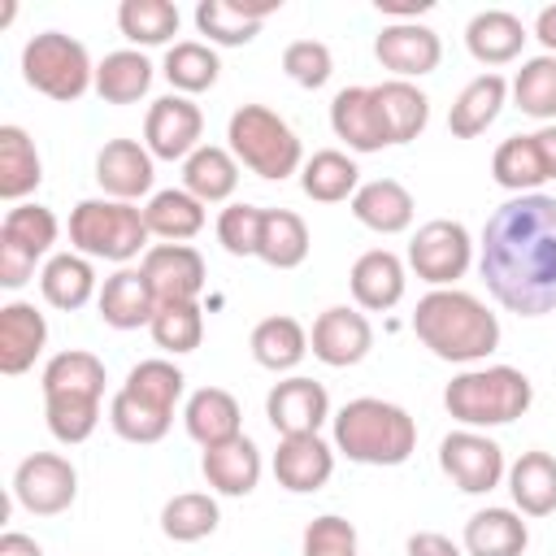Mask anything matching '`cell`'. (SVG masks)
I'll use <instances>...</instances> for the list:
<instances>
[{"label":"cell","mask_w":556,"mask_h":556,"mask_svg":"<svg viewBox=\"0 0 556 556\" xmlns=\"http://www.w3.org/2000/svg\"><path fill=\"white\" fill-rule=\"evenodd\" d=\"M478 274L491 300L517 317L556 308V195L530 191L504 200L478 243Z\"/></svg>","instance_id":"obj_1"},{"label":"cell","mask_w":556,"mask_h":556,"mask_svg":"<svg viewBox=\"0 0 556 556\" xmlns=\"http://www.w3.org/2000/svg\"><path fill=\"white\" fill-rule=\"evenodd\" d=\"M413 334L447 365H478L500 348V317L460 287H434L413 308Z\"/></svg>","instance_id":"obj_2"},{"label":"cell","mask_w":556,"mask_h":556,"mask_svg":"<svg viewBox=\"0 0 556 556\" xmlns=\"http://www.w3.org/2000/svg\"><path fill=\"white\" fill-rule=\"evenodd\" d=\"M182 391H187V378L174 361H165V356L139 361L109 404L113 434L126 443H161L174 426V408H178Z\"/></svg>","instance_id":"obj_3"},{"label":"cell","mask_w":556,"mask_h":556,"mask_svg":"<svg viewBox=\"0 0 556 556\" xmlns=\"http://www.w3.org/2000/svg\"><path fill=\"white\" fill-rule=\"evenodd\" d=\"M330 426H334V452H343L356 465H404L417 447V421L408 417V408L378 395L348 400L330 417Z\"/></svg>","instance_id":"obj_4"},{"label":"cell","mask_w":556,"mask_h":556,"mask_svg":"<svg viewBox=\"0 0 556 556\" xmlns=\"http://www.w3.org/2000/svg\"><path fill=\"white\" fill-rule=\"evenodd\" d=\"M534 400V387L513 365H469L443 387V408L465 430H491L517 421Z\"/></svg>","instance_id":"obj_5"},{"label":"cell","mask_w":556,"mask_h":556,"mask_svg":"<svg viewBox=\"0 0 556 556\" xmlns=\"http://www.w3.org/2000/svg\"><path fill=\"white\" fill-rule=\"evenodd\" d=\"M148 222H143V208L139 204H126V200H78L70 208V248L83 252L87 261H113V265H126V261H143V252L152 248L148 243Z\"/></svg>","instance_id":"obj_6"},{"label":"cell","mask_w":556,"mask_h":556,"mask_svg":"<svg viewBox=\"0 0 556 556\" xmlns=\"http://www.w3.org/2000/svg\"><path fill=\"white\" fill-rule=\"evenodd\" d=\"M226 139H230V152L239 165H248L256 178H269V182H282L291 174L304 169V148H300V135L265 104H239L230 113V126H226Z\"/></svg>","instance_id":"obj_7"},{"label":"cell","mask_w":556,"mask_h":556,"mask_svg":"<svg viewBox=\"0 0 556 556\" xmlns=\"http://www.w3.org/2000/svg\"><path fill=\"white\" fill-rule=\"evenodd\" d=\"M22 78L39 96H48L56 104H74L87 96V87H96V65L74 35L43 30L35 39H26V48H22Z\"/></svg>","instance_id":"obj_8"},{"label":"cell","mask_w":556,"mask_h":556,"mask_svg":"<svg viewBox=\"0 0 556 556\" xmlns=\"http://www.w3.org/2000/svg\"><path fill=\"white\" fill-rule=\"evenodd\" d=\"M56 213L43 204H13L0 222V287L17 291L30 282L35 261L56 243Z\"/></svg>","instance_id":"obj_9"},{"label":"cell","mask_w":556,"mask_h":556,"mask_svg":"<svg viewBox=\"0 0 556 556\" xmlns=\"http://www.w3.org/2000/svg\"><path fill=\"white\" fill-rule=\"evenodd\" d=\"M473 265V239L460 222L452 217H434L426 226H417L413 243H408V269L434 287H456Z\"/></svg>","instance_id":"obj_10"},{"label":"cell","mask_w":556,"mask_h":556,"mask_svg":"<svg viewBox=\"0 0 556 556\" xmlns=\"http://www.w3.org/2000/svg\"><path fill=\"white\" fill-rule=\"evenodd\" d=\"M439 469L452 478L456 491L465 495H486L504 482L508 465H504V447L495 439H486L482 430H452L439 443Z\"/></svg>","instance_id":"obj_11"},{"label":"cell","mask_w":556,"mask_h":556,"mask_svg":"<svg viewBox=\"0 0 556 556\" xmlns=\"http://www.w3.org/2000/svg\"><path fill=\"white\" fill-rule=\"evenodd\" d=\"M78 495V469L56 452H30L13 469V500L35 517H56Z\"/></svg>","instance_id":"obj_12"},{"label":"cell","mask_w":556,"mask_h":556,"mask_svg":"<svg viewBox=\"0 0 556 556\" xmlns=\"http://www.w3.org/2000/svg\"><path fill=\"white\" fill-rule=\"evenodd\" d=\"M200 135H204V113H200V104H191V96L169 91L148 104L143 148L156 161H187L200 148Z\"/></svg>","instance_id":"obj_13"},{"label":"cell","mask_w":556,"mask_h":556,"mask_svg":"<svg viewBox=\"0 0 556 556\" xmlns=\"http://www.w3.org/2000/svg\"><path fill=\"white\" fill-rule=\"evenodd\" d=\"M156 304H191L204 291V256L191 243H152L139 261Z\"/></svg>","instance_id":"obj_14"},{"label":"cell","mask_w":556,"mask_h":556,"mask_svg":"<svg viewBox=\"0 0 556 556\" xmlns=\"http://www.w3.org/2000/svg\"><path fill=\"white\" fill-rule=\"evenodd\" d=\"M308 348L321 365L330 369H348V365H361L374 348V326L361 308H348V304H334L326 313H317L313 321V334H308Z\"/></svg>","instance_id":"obj_15"},{"label":"cell","mask_w":556,"mask_h":556,"mask_svg":"<svg viewBox=\"0 0 556 556\" xmlns=\"http://www.w3.org/2000/svg\"><path fill=\"white\" fill-rule=\"evenodd\" d=\"M265 417H269V426L282 439L287 434H317L330 421V395H326L321 382H313L304 374H291V378H282V382L269 387Z\"/></svg>","instance_id":"obj_16"},{"label":"cell","mask_w":556,"mask_h":556,"mask_svg":"<svg viewBox=\"0 0 556 556\" xmlns=\"http://www.w3.org/2000/svg\"><path fill=\"white\" fill-rule=\"evenodd\" d=\"M374 56H378L382 70H391V78L413 83V78L439 70L443 43H439V35H434L430 26H421V22H387V26L378 30V39H374Z\"/></svg>","instance_id":"obj_17"},{"label":"cell","mask_w":556,"mask_h":556,"mask_svg":"<svg viewBox=\"0 0 556 556\" xmlns=\"http://www.w3.org/2000/svg\"><path fill=\"white\" fill-rule=\"evenodd\" d=\"M156 156L139 143V139H109L100 152H96V182L109 200H126L135 204L139 195L152 191V178H156Z\"/></svg>","instance_id":"obj_18"},{"label":"cell","mask_w":556,"mask_h":556,"mask_svg":"<svg viewBox=\"0 0 556 556\" xmlns=\"http://www.w3.org/2000/svg\"><path fill=\"white\" fill-rule=\"evenodd\" d=\"M334 473V447L321 434H287L274 452V478L291 495H313Z\"/></svg>","instance_id":"obj_19"},{"label":"cell","mask_w":556,"mask_h":556,"mask_svg":"<svg viewBox=\"0 0 556 556\" xmlns=\"http://www.w3.org/2000/svg\"><path fill=\"white\" fill-rule=\"evenodd\" d=\"M348 287H352V300L356 308L365 313H387L404 300V287H408V274H404V261L387 248H369L356 256L352 274H348Z\"/></svg>","instance_id":"obj_20"},{"label":"cell","mask_w":556,"mask_h":556,"mask_svg":"<svg viewBox=\"0 0 556 556\" xmlns=\"http://www.w3.org/2000/svg\"><path fill=\"white\" fill-rule=\"evenodd\" d=\"M96 308H100V321L113 326V330H139V326H152L156 317V295L143 278V269L135 265H122L117 274L104 278L100 295H96Z\"/></svg>","instance_id":"obj_21"},{"label":"cell","mask_w":556,"mask_h":556,"mask_svg":"<svg viewBox=\"0 0 556 556\" xmlns=\"http://www.w3.org/2000/svg\"><path fill=\"white\" fill-rule=\"evenodd\" d=\"M330 130L352 148V152H382L391 148L374 87H343L330 100Z\"/></svg>","instance_id":"obj_22"},{"label":"cell","mask_w":556,"mask_h":556,"mask_svg":"<svg viewBox=\"0 0 556 556\" xmlns=\"http://www.w3.org/2000/svg\"><path fill=\"white\" fill-rule=\"evenodd\" d=\"M48 343V321L35 304L26 300H9L0 308V374L17 378L35 365V356Z\"/></svg>","instance_id":"obj_23"},{"label":"cell","mask_w":556,"mask_h":556,"mask_svg":"<svg viewBox=\"0 0 556 556\" xmlns=\"http://www.w3.org/2000/svg\"><path fill=\"white\" fill-rule=\"evenodd\" d=\"M413 213H417L413 191L404 182H395V178H369L352 195V217L365 230H374V235H400V230H408L413 226Z\"/></svg>","instance_id":"obj_24"},{"label":"cell","mask_w":556,"mask_h":556,"mask_svg":"<svg viewBox=\"0 0 556 556\" xmlns=\"http://www.w3.org/2000/svg\"><path fill=\"white\" fill-rule=\"evenodd\" d=\"M282 0H261V4H235V0H200L195 4V30L208 35L217 48H243L256 39L261 22L278 9Z\"/></svg>","instance_id":"obj_25"},{"label":"cell","mask_w":556,"mask_h":556,"mask_svg":"<svg viewBox=\"0 0 556 556\" xmlns=\"http://www.w3.org/2000/svg\"><path fill=\"white\" fill-rule=\"evenodd\" d=\"M200 469H204V482H208L217 495H235V500H239V495H252L256 482H261V447H256L248 434L226 439V443H217V447H204Z\"/></svg>","instance_id":"obj_26"},{"label":"cell","mask_w":556,"mask_h":556,"mask_svg":"<svg viewBox=\"0 0 556 556\" xmlns=\"http://www.w3.org/2000/svg\"><path fill=\"white\" fill-rule=\"evenodd\" d=\"M526 39L530 35H526L521 17L508 13V9H482L465 26V48H469V56L478 65H508V61H517Z\"/></svg>","instance_id":"obj_27"},{"label":"cell","mask_w":556,"mask_h":556,"mask_svg":"<svg viewBox=\"0 0 556 556\" xmlns=\"http://www.w3.org/2000/svg\"><path fill=\"white\" fill-rule=\"evenodd\" d=\"M182 426H187V434H191L200 447H217V443L243 434V413H239V400H235L230 391H222V387H200V391L187 395Z\"/></svg>","instance_id":"obj_28"},{"label":"cell","mask_w":556,"mask_h":556,"mask_svg":"<svg viewBox=\"0 0 556 556\" xmlns=\"http://www.w3.org/2000/svg\"><path fill=\"white\" fill-rule=\"evenodd\" d=\"M504 100H508L504 74H495V70L478 74V78L465 83L460 96L452 100V109H447V130H452L456 139H478V135L500 117Z\"/></svg>","instance_id":"obj_29"},{"label":"cell","mask_w":556,"mask_h":556,"mask_svg":"<svg viewBox=\"0 0 556 556\" xmlns=\"http://www.w3.org/2000/svg\"><path fill=\"white\" fill-rule=\"evenodd\" d=\"M460 547L465 556H521L530 547V530L517 508H478L465 521Z\"/></svg>","instance_id":"obj_30"},{"label":"cell","mask_w":556,"mask_h":556,"mask_svg":"<svg viewBox=\"0 0 556 556\" xmlns=\"http://www.w3.org/2000/svg\"><path fill=\"white\" fill-rule=\"evenodd\" d=\"M504 478H508V495L521 517L556 513V456L552 452H521Z\"/></svg>","instance_id":"obj_31"},{"label":"cell","mask_w":556,"mask_h":556,"mask_svg":"<svg viewBox=\"0 0 556 556\" xmlns=\"http://www.w3.org/2000/svg\"><path fill=\"white\" fill-rule=\"evenodd\" d=\"M374 100H378V113H382V126H387L391 143H413L430 122V100L417 83L387 78V83L374 87Z\"/></svg>","instance_id":"obj_32"},{"label":"cell","mask_w":556,"mask_h":556,"mask_svg":"<svg viewBox=\"0 0 556 556\" xmlns=\"http://www.w3.org/2000/svg\"><path fill=\"white\" fill-rule=\"evenodd\" d=\"M43 182V161L35 139L22 126H0V200L26 204V195Z\"/></svg>","instance_id":"obj_33"},{"label":"cell","mask_w":556,"mask_h":556,"mask_svg":"<svg viewBox=\"0 0 556 556\" xmlns=\"http://www.w3.org/2000/svg\"><path fill=\"white\" fill-rule=\"evenodd\" d=\"M182 187L200 200V204H222L235 195L239 187V161L230 148L217 143H200L187 161H182Z\"/></svg>","instance_id":"obj_34"},{"label":"cell","mask_w":556,"mask_h":556,"mask_svg":"<svg viewBox=\"0 0 556 556\" xmlns=\"http://www.w3.org/2000/svg\"><path fill=\"white\" fill-rule=\"evenodd\" d=\"M143 222H148V235L165 243H187L204 230V204L187 187H165V191H152V200L143 204Z\"/></svg>","instance_id":"obj_35"},{"label":"cell","mask_w":556,"mask_h":556,"mask_svg":"<svg viewBox=\"0 0 556 556\" xmlns=\"http://www.w3.org/2000/svg\"><path fill=\"white\" fill-rule=\"evenodd\" d=\"M248 348H252V361H256L261 369L287 374V369H295V365L304 361V352H308V330H304L295 317L274 313V317L256 321Z\"/></svg>","instance_id":"obj_36"},{"label":"cell","mask_w":556,"mask_h":556,"mask_svg":"<svg viewBox=\"0 0 556 556\" xmlns=\"http://www.w3.org/2000/svg\"><path fill=\"white\" fill-rule=\"evenodd\" d=\"M39 291L52 308L74 313L96 295V269L83 252H56V256H48V265L39 274Z\"/></svg>","instance_id":"obj_37"},{"label":"cell","mask_w":556,"mask_h":556,"mask_svg":"<svg viewBox=\"0 0 556 556\" xmlns=\"http://www.w3.org/2000/svg\"><path fill=\"white\" fill-rule=\"evenodd\" d=\"M152 87V61L139 48H117L96 65V96L104 104H135Z\"/></svg>","instance_id":"obj_38"},{"label":"cell","mask_w":556,"mask_h":556,"mask_svg":"<svg viewBox=\"0 0 556 556\" xmlns=\"http://www.w3.org/2000/svg\"><path fill=\"white\" fill-rule=\"evenodd\" d=\"M300 187H304V195L317 200V204H339V200H352V195H356L361 169H356V161H352L348 152L321 148V152H313V156L304 161Z\"/></svg>","instance_id":"obj_39"},{"label":"cell","mask_w":556,"mask_h":556,"mask_svg":"<svg viewBox=\"0 0 556 556\" xmlns=\"http://www.w3.org/2000/svg\"><path fill=\"white\" fill-rule=\"evenodd\" d=\"M308 226L300 213L291 208H265V222H261V243H256V256L269 265V269H295L308 261Z\"/></svg>","instance_id":"obj_40"},{"label":"cell","mask_w":556,"mask_h":556,"mask_svg":"<svg viewBox=\"0 0 556 556\" xmlns=\"http://www.w3.org/2000/svg\"><path fill=\"white\" fill-rule=\"evenodd\" d=\"M491 178L513 191V195H530L547 182V169H543V156L534 148V135H508L495 156H491Z\"/></svg>","instance_id":"obj_41"},{"label":"cell","mask_w":556,"mask_h":556,"mask_svg":"<svg viewBox=\"0 0 556 556\" xmlns=\"http://www.w3.org/2000/svg\"><path fill=\"white\" fill-rule=\"evenodd\" d=\"M161 74L169 78V87H174L178 96H200V91H208V87L217 83L222 61H217L213 43H200V39H178V43H169Z\"/></svg>","instance_id":"obj_42"},{"label":"cell","mask_w":556,"mask_h":556,"mask_svg":"<svg viewBox=\"0 0 556 556\" xmlns=\"http://www.w3.org/2000/svg\"><path fill=\"white\" fill-rule=\"evenodd\" d=\"M43 395H104V361L96 352H83V348H70V352H56L48 365H43Z\"/></svg>","instance_id":"obj_43"},{"label":"cell","mask_w":556,"mask_h":556,"mask_svg":"<svg viewBox=\"0 0 556 556\" xmlns=\"http://www.w3.org/2000/svg\"><path fill=\"white\" fill-rule=\"evenodd\" d=\"M178 22H182V13L169 0H122V9H117V26L135 48L169 43L178 35Z\"/></svg>","instance_id":"obj_44"},{"label":"cell","mask_w":556,"mask_h":556,"mask_svg":"<svg viewBox=\"0 0 556 556\" xmlns=\"http://www.w3.org/2000/svg\"><path fill=\"white\" fill-rule=\"evenodd\" d=\"M508 91H513V104L526 117L552 126L556 122V56L543 52V56L521 61V70H517V78H513Z\"/></svg>","instance_id":"obj_45"},{"label":"cell","mask_w":556,"mask_h":556,"mask_svg":"<svg viewBox=\"0 0 556 556\" xmlns=\"http://www.w3.org/2000/svg\"><path fill=\"white\" fill-rule=\"evenodd\" d=\"M217 521H222L217 500L204 491H182V495L165 500V508H161V534L174 543H200L217 530Z\"/></svg>","instance_id":"obj_46"},{"label":"cell","mask_w":556,"mask_h":556,"mask_svg":"<svg viewBox=\"0 0 556 556\" xmlns=\"http://www.w3.org/2000/svg\"><path fill=\"white\" fill-rule=\"evenodd\" d=\"M43 417L56 443H87L100 426V400L96 395H43Z\"/></svg>","instance_id":"obj_47"},{"label":"cell","mask_w":556,"mask_h":556,"mask_svg":"<svg viewBox=\"0 0 556 556\" xmlns=\"http://www.w3.org/2000/svg\"><path fill=\"white\" fill-rule=\"evenodd\" d=\"M148 330H152V343H156L161 352L187 356V352H195L200 339H204V313H200L195 300H191V304H161Z\"/></svg>","instance_id":"obj_48"},{"label":"cell","mask_w":556,"mask_h":556,"mask_svg":"<svg viewBox=\"0 0 556 556\" xmlns=\"http://www.w3.org/2000/svg\"><path fill=\"white\" fill-rule=\"evenodd\" d=\"M282 70H287V78H291L295 87L317 91V87L330 83L334 56H330V48H326L321 39H295V43L282 48Z\"/></svg>","instance_id":"obj_49"},{"label":"cell","mask_w":556,"mask_h":556,"mask_svg":"<svg viewBox=\"0 0 556 556\" xmlns=\"http://www.w3.org/2000/svg\"><path fill=\"white\" fill-rule=\"evenodd\" d=\"M300 556H361V543H356V526L339 513H321L308 521L304 530V543H300Z\"/></svg>","instance_id":"obj_50"},{"label":"cell","mask_w":556,"mask_h":556,"mask_svg":"<svg viewBox=\"0 0 556 556\" xmlns=\"http://www.w3.org/2000/svg\"><path fill=\"white\" fill-rule=\"evenodd\" d=\"M261 222H265V208H256V204H226L217 213V243L230 256H256Z\"/></svg>","instance_id":"obj_51"},{"label":"cell","mask_w":556,"mask_h":556,"mask_svg":"<svg viewBox=\"0 0 556 556\" xmlns=\"http://www.w3.org/2000/svg\"><path fill=\"white\" fill-rule=\"evenodd\" d=\"M404 552H408V556H465V547H456V543H452L447 534H439V530H417V534H408Z\"/></svg>","instance_id":"obj_52"},{"label":"cell","mask_w":556,"mask_h":556,"mask_svg":"<svg viewBox=\"0 0 556 556\" xmlns=\"http://www.w3.org/2000/svg\"><path fill=\"white\" fill-rule=\"evenodd\" d=\"M374 4H378V13H387L391 22H417L421 13L434 9V0H374Z\"/></svg>","instance_id":"obj_53"},{"label":"cell","mask_w":556,"mask_h":556,"mask_svg":"<svg viewBox=\"0 0 556 556\" xmlns=\"http://www.w3.org/2000/svg\"><path fill=\"white\" fill-rule=\"evenodd\" d=\"M0 556H43V547L22 530H4L0 534Z\"/></svg>","instance_id":"obj_54"},{"label":"cell","mask_w":556,"mask_h":556,"mask_svg":"<svg viewBox=\"0 0 556 556\" xmlns=\"http://www.w3.org/2000/svg\"><path fill=\"white\" fill-rule=\"evenodd\" d=\"M534 148H539V156H543V169H547V178H556V122L534 130Z\"/></svg>","instance_id":"obj_55"},{"label":"cell","mask_w":556,"mask_h":556,"mask_svg":"<svg viewBox=\"0 0 556 556\" xmlns=\"http://www.w3.org/2000/svg\"><path fill=\"white\" fill-rule=\"evenodd\" d=\"M534 39L556 56V4L539 9V17H534Z\"/></svg>","instance_id":"obj_56"}]
</instances>
